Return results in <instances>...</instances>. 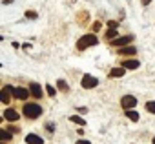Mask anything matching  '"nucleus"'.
Wrapping results in <instances>:
<instances>
[{
	"mask_svg": "<svg viewBox=\"0 0 155 144\" xmlns=\"http://www.w3.org/2000/svg\"><path fill=\"white\" fill-rule=\"evenodd\" d=\"M97 44H99V38H97L93 33H88V35H84V37L79 38V42H77V47L82 51V49H88V47L97 46Z\"/></svg>",
	"mask_w": 155,
	"mask_h": 144,
	"instance_id": "f257e3e1",
	"label": "nucleus"
},
{
	"mask_svg": "<svg viewBox=\"0 0 155 144\" xmlns=\"http://www.w3.org/2000/svg\"><path fill=\"white\" fill-rule=\"evenodd\" d=\"M24 115L28 119H38L42 115V106H38L35 102H29V104L24 106Z\"/></svg>",
	"mask_w": 155,
	"mask_h": 144,
	"instance_id": "f03ea898",
	"label": "nucleus"
},
{
	"mask_svg": "<svg viewBox=\"0 0 155 144\" xmlns=\"http://www.w3.org/2000/svg\"><path fill=\"white\" fill-rule=\"evenodd\" d=\"M81 84H82L84 90H91V88H97V86H99V79L93 77V75H84Z\"/></svg>",
	"mask_w": 155,
	"mask_h": 144,
	"instance_id": "7ed1b4c3",
	"label": "nucleus"
},
{
	"mask_svg": "<svg viewBox=\"0 0 155 144\" xmlns=\"http://www.w3.org/2000/svg\"><path fill=\"white\" fill-rule=\"evenodd\" d=\"M131 40H133V35H126V37H117V38H113V40H111V46H113V47H124V46L131 44Z\"/></svg>",
	"mask_w": 155,
	"mask_h": 144,
	"instance_id": "20e7f679",
	"label": "nucleus"
},
{
	"mask_svg": "<svg viewBox=\"0 0 155 144\" xmlns=\"http://www.w3.org/2000/svg\"><path fill=\"white\" fill-rule=\"evenodd\" d=\"M120 106H122L124 110H133V108L137 106V99H135L133 95H124V97L120 99Z\"/></svg>",
	"mask_w": 155,
	"mask_h": 144,
	"instance_id": "39448f33",
	"label": "nucleus"
},
{
	"mask_svg": "<svg viewBox=\"0 0 155 144\" xmlns=\"http://www.w3.org/2000/svg\"><path fill=\"white\" fill-rule=\"evenodd\" d=\"M29 93H31V91H29V90H26V88H15V90H13L15 99H20V100H26Z\"/></svg>",
	"mask_w": 155,
	"mask_h": 144,
	"instance_id": "423d86ee",
	"label": "nucleus"
},
{
	"mask_svg": "<svg viewBox=\"0 0 155 144\" xmlns=\"http://www.w3.org/2000/svg\"><path fill=\"white\" fill-rule=\"evenodd\" d=\"M13 90L15 88H11V86H4V90L0 91V100L4 104H9V93H13Z\"/></svg>",
	"mask_w": 155,
	"mask_h": 144,
	"instance_id": "0eeeda50",
	"label": "nucleus"
},
{
	"mask_svg": "<svg viewBox=\"0 0 155 144\" xmlns=\"http://www.w3.org/2000/svg\"><path fill=\"white\" fill-rule=\"evenodd\" d=\"M4 119H6V120H11V122H15V120H18V111H15L13 108H8V110L4 111Z\"/></svg>",
	"mask_w": 155,
	"mask_h": 144,
	"instance_id": "6e6552de",
	"label": "nucleus"
},
{
	"mask_svg": "<svg viewBox=\"0 0 155 144\" xmlns=\"http://www.w3.org/2000/svg\"><path fill=\"white\" fill-rule=\"evenodd\" d=\"M139 66H140V62H139V60H135V58L122 60V67H126V69H137Z\"/></svg>",
	"mask_w": 155,
	"mask_h": 144,
	"instance_id": "1a4fd4ad",
	"label": "nucleus"
},
{
	"mask_svg": "<svg viewBox=\"0 0 155 144\" xmlns=\"http://www.w3.org/2000/svg\"><path fill=\"white\" fill-rule=\"evenodd\" d=\"M29 91H31V95L37 97V99L42 97V88H40V84H37V82H31V84H29Z\"/></svg>",
	"mask_w": 155,
	"mask_h": 144,
	"instance_id": "9d476101",
	"label": "nucleus"
},
{
	"mask_svg": "<svg viewBox=\"0 0 155 144\" xmlns=\"http://www.w3.org/2000/svg\"><path fill=\"white\" fill-rule=\"evenodd\" d=\"M26 142H28V144H44L42 137H38V135H35V133L26 135Z\"/></svg>",
	"mask_w": 155,
	"mask_h": 144,
	"instance_id": "9b49d317",
	"label": "nucleus"
},
{
	"mask_svg": "<svg viewBox=\"0 0 155 144\" xmlns=\"http://www.w3.org/2000/svg\"><path fill=\"white\" fill-rule=\"evenodd\" d=\"M124 71H126V67H115V69L110 71V77H111V79H119V77L124 75Z\"/></svg>",
	"mask_w": 155,
	"mask_h": 144,
	"instance_id": "f8f14e48",
	"label": "nucleus"
},
{
	"mask_svg": "<svg viewBox=\"0 0 155 144\" xmlns=\"http://www.w3.org/2000/svg\"><path fill=\"white\" fill-rule=\"evenodd\" d=\"M119 53H120V55H135V53H137V49H135V47H131V46L128 44V46L120 47V49H119Z\"/></svg>",
	"mask_w": 155,
	"mask_h": 144,
	"instance_id": "ddd939ff",
	"label": "nucleus"
},
{
	"mask_svg": "<svg viewBox=\"0 0 155 144\" xmlns=\"http://www.w3.org/2000/svg\"><path fill=\"white\" fill-rule=\"evenodd\" d=\"M126 117H128L130 120H133V122L139 120V113H137L135 110H126Z\"/></svg>",
	"mask_w": 155,
	"mask_h": 144,
	"instance_id": "4468645a",
	"label": "nucleus"
},
{
	"mask_svg": "<svg viewBox=\"0 0 155 144\" xmlns=\"http://www.w3.org/2000/svg\"><path fill=\"white\" fill-rule=\"evenodd\" d=\"M106 38H108V40H113V38H117V29H115V28H110V29L106 31Z\"/></svg>",
	"mask_w": 155,
	"mask_h": 144,
	"instance_id": "2eb2a0df",
	"label": "nucleus"
},
{
	"mask_svg": "<svg viewBox=\"0 0 155 144\" xmlns=\"http://www.w3.org/2000/svg\"><path fill=\"white\" fill-rule=\"evenodd\" d=\"M69 120H73L75 124H79V126H84V124H86V120H84L82 117H79V115H73V117H71Z\"/></svg>",
	"mask_w": 155,
	"mask_h": 144,
	"instance_id": "dca6fc26",
	"label": "nucleus"
},
{
	"mask_svg": "<svg viewBox=\"0 0 155 144\" xmlns=\"http://www.w3.org/2000/svg\"><path fill=\"white\" fill-rule=\"evenodd\" d=\"M57 88H58L60 91H68V90H69V86L66 84V80H58V82H57Z\"/></svg>",
	"mask_w": 155,
	"mask_h": 144,
	"instance_id": "f3484780",
	"label": "nucleus"
},
{
	"mask_svg": "<svg viewBox=\"0 0 155 144\" xmlns=\"http://www.w3.org/2000/svg\"><path fill=\"white\" fill-rule=\"evenodd\" d=\"M146 111H150V113H155V100H150V102H146Z\"/></svg>",
	"mask_w": 155,
	"mask_h": 144,
	"instance_id": "a211bd4d",
	"label": "nucleus"
},
{
	"mask_svg": "<svg viewBox=\"0 0 155 144\" xmlns=\"http://www.w3.org/2000/svg\"><path fill=\"white\" fill-rule=\"evenodd\" d=\"M0 139H2V140H9V139H11L9 131H6V129H0Z\"/></svg>",
	"mask_w": 155,
	"mask_h": 144,
	"instance_id": "6ab92c4d",
	"label": "nucleus"
},
{
	"mask_svg": "<svg viewBox=\"0 0 155 144\" xmlns=\"http://www.w3.org/2000/svg\"><path fill=\"white\" fill-rule=\"evenodd\" d=\"M46 91H48V95H49V97H55V93H57V91H55V88H53V86H49V84L46 86Z\"/></svg>",
	"mask_w": 155,
	"mask_h": 144,
	"instance_id": "aec40b11",
	"label": "nucleus"
},
{
	"mask_svg": "<svg viewBox=\"0 0 155 144\" xmlns=\"http://www.w3.org/2000/svg\"><path fill=\"white\" fill-rule=\"evenodd\" d=\"M26 18L35 20V18H37V13H35V11H26Z\"/></svg>",
	"mask_w": 155,
	"mask_h": 144,
	"instance_id": "412c9836",
	"label": "nucleus"
},
{
	"mask_svg": "<svg viewBox=\"0 0 155 144\" xmlns=\"http://www.w3.org/2000/svg\"><path fill=\"white\" fill-rule=\"evenodd\" d=\"M108 28H117V22H115V20H110V22H108Z\"/></svg>",
	"mask_w": 155,
	"mask_h": 144,
	"instance_id": "4be33fe9",
	"label": "nucleus"
},
{
	"mask_svg": "<svg viewBox=\"0 0 155 144\" xmlns=\"http://www.w3.org/2000/svg\"><path fill=\"white\" fill-rule=\"evenodd\" d=\"M77 144H91L90 140H84V139H81V140H77Z\"/></svg>",
	"mask_w": 155,
	"mask_h": 144,
	"instance_id": "5701e85b",
	"label": "nucleus"
},
{
	"mask_svg": "<svg viewBox=\"0 0 155 144\" xmlns=\"http://www.w3.org/2000/svg\"><path fill=\"white\" fill-rule=\"evenodd\" d=\"M150 2H151V0H142V4H144V6H148Z\"/></svg>",
	"mask_w": 155,
	"mask_h": 144,
	"instance_id": "b1692460",
	"label": "nucleus"
},
{
	"mask_svg": "<svg viewBox=\"0 0 155 144\" xmlns=\"http://www.w3.org/2000/svg\"><path fill=\"white\" fill-rule=\"evenodd\" d=\"M153 144H155V137H153Z\"/></svg>",
	"mask_w": 155,
	"mask_h": 144,
	"instance_id": "393cba45",
	"label": "nucleus"
}]
</instances>
